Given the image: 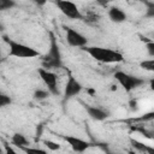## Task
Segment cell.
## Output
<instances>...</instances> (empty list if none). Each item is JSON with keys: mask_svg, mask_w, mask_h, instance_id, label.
<instances>
[{"mask_svg": "<svg viewBox=\"0 0 154 154\" xmlns=\"http://www.w3.org/2000/svg\"><path fill=\"white\" fill-rule=\"evenodd\" d=\"M42 142H43V144H45L49 150H58V149L60 148V144L57 143V142H54V141H51V140H43Z\"/></svg>", "mask_w": 154, "mask_h": 154, "instance_id": "e0dca14e", "label": "cell"}, {"mask_svg": "<svg viewBox=\"0 0 154 154\" xmlns=\"http://www.w3.org/2000/svg\"><path fill=\"white\" fill-rule=\"evenodd\" d=\"M146 47H147L148 54H149L150 57H154V42H153V41H148L147 45H146Z\"/></svg>", "mask_w": 154, "mask_h": 154, "instance_id": "ffe728a7", "label": "cell"}, {"mask_svg": "<svg viewBox=\"0 0 154 154\" xmlns=\"http://www.w3.org/2000/svg\"><path fill=\"white\" fill-rule=\"evenodd\" d=\"M140 66L146 70V71H154V59H148V60H143L140 63Z\"/></svg>", "mask_w": 154, "mask_h": 154, "instance_id": "2e32d148", "label": "cell"}, {"mask_svg": "<svg viewBox=\"0 0 154 154\" xmlns=\"http://www.w3.org/2000/svg\"><path fill=\"white\" fill-rule=\"evenodd\" d=\"M1 30H4V25L0 23V31H1Z\"/></svg>", "mask_w": 154, "mask_h": 154, "instance_id": "7402d4cb", "label": "cell"}, {"mask_svg": "<svg viewBox=\"0 0 154 154\" xmlns=\"http://www.w3.org/2000/svg\"><path fill=\"white\" fill-rule=\"evenodd\" d=\"M11 141H12V143H13L14 146L19 147V149H23V148H25V147H28V146L30 144L29 141H28V138H26L23 134H20V132L13 134Z\"/></svg>", "mask_w": 154, "mask_h": 154, "instance_id": "7c38bea8", "label": "cell"}, {"mask_svg": "<svg viewBox=\"0 0 154 154\" xmlns=\"http://www.w3.org/2000/svg\"><path fill=\"white\" fill-rule=\"evenodd\" d=\"M93 59L96 61L103 63V64H114L123 61V54L118 51L105 48V47H97V46H84L82 47Z\"/></svg>", "mask_w": 154, "mask_h": 154, "instance_id": "6da1fadb", "label": "cell"}, {"mask_svg": "<svg viewBox=\"0 0 154 154\" xmlns=\"http://www.w3.org/2000/svg\"><path fill=\"white\" fill-rule=\"evenodd\" d=\"M4 41L7 43L10 51H8V54L11 57H14V58H22V59H31V58H36V57H40V52L36 51L35 48L30 47V46H26L24 43H20V42H17L14 40H10L7 36H4Z\"/></svg>", "mask_w": 154, "mask_h": 154, "instance_id": "3957f363", "label": "cell"}, {"mask_svg": "<svg viewBox=\"0 0 154 154\" xmlns=\"http://www.w3.org/2000/svg\"><path fill=\"white\" fill-rule=\"evenodd\" d=\"M130 142H131V146L135 148V149H137L138 152H144V153H149V154H152L154 150L152 149V148H149V147H147L144 143H142V142H140V141H137V140H134V138H131L130 140Z\"/></svg>", "mask_w": 154, "mask_h": 154, "instance_id": "4fadbf2b", "label": "cell"}, {"mask_svg": "<svg viewBox=\"0 0 154 154\" xmlns=\"http://www.w3.org/2000/svg\"><path fill=\"white\" fill-rule=\"evenodd\" d=\"M114 78L117 79V82L124 88L125 91L130 93L134 89L141 87L143 83H144V79L137 77V76H134V75H130V73H126L124 71H117L114 73Z\"/></svg>", "mask_w": 154, "mask_h": 154, "instance_id": "277c9868", "label": "cell"}, {"mask_svg": "<svg viewBox=\"0 0 154 154\" xmlns=\"http://www.w3.org/2000/svg\"><path fill=\"white\" fill-rule=\"evenodd\" d=\"M0 61H1V53H0Z\"/></svg>", "mask_w": 154, "mask_h": 154, "instance_id": "cb8c5ba5", "label": "cell"}, {"mask_svg": "<svg viewBox=\"0 0 154 154\" xmlns=\"http://www.w3.org/2000/svg\"><path fill=\"white\" fill-rule=\"evenodd\" d=\"M49 37H51L49 49L42 59V66L43 69H47V70L59 69L61 66V53L59 49V45L53 32H49Z\"/></svg>", "mask_w": 154, "mask_h": 154, "instance_id": "7a4b0ae2", "label": "cell"}, {"mask_svg": "<svg viewBox=\"0 0 154 154\" xmlns=\"http://www.w3.org/2000/svg\"><path fill=\"white\" fill-rule=\"evenodd\" d=\"M14 6H16V1L14 0H0V11L11 10Z\"/></svg>", "mask_w": 154, "mask_h": 154, "instance_id": "9a60e30c", "label": "cell"}, {"mask_svg": "<svg viewBox=\"0 0 154 154\" xmlns=\"http://www.w3.org/2000/svg\"><path fill=\"white\" fill-rule=\"evenodd\" d=\"M25 153H41V154H46V150L43 149H38V148H30V147H25L22 149Z\"/></svg>", "mask_w": 154, "mask_h": 154, "instance_id": "d6986e66", "label": "cell"}, {"mask_svg": "<svg viewBox=\"0 0 154 154\" xmlns=\"http://www.w3.org/2000/svg\"><path fill=\"white\" fill-rule=\"evenodd\" d=\"M12 102L11 97L4 93L0 91V107H5V106H8L10 103Z\"/></svg>", "mask_w": 154, "mask_h": 154, "instance_id": "ac0fdd59", "label": "cell"}, {"mask_svg": "<svg viewBox=\"0 0 154 154\" xmlns=\"http://www.w3.org/2000/svg\"><path fill=\"white\" fill-rule=\"evenodd\" d=\"M85 111L88 113V116L94 119V120H97V122H102L105 119L108 118L109 113L108 111H105L97 106H90V105H85Z\"/></svg>", "mask_w": 154, "mask_h": 154, "instance_id": "30bf717a", "label": "cell"}, {"mask_svg": "<svg viewBox=\"0 0 154 154\" xmlns=\"http://www.w3.org/2000/svg\"><path fill=\"white\" fill-rule=\"evenodd\" d=\"M141 1H143V2H144V1H147V0H141Z\"/></svg>", "mask_w": 154, "mask_h": 154, "instance_id": "d4e9b609", "label": "cell"}, {"mask_svg": "<svg viewBox=\"0 0 154 154\" xmlns=\"http://www.w3.org/2000/svg\"><path fill=\"white\" fill-rule=\"evenodd\" d=\"M35 5H37V6H43V5H46V2H47V0H31Z\"/></svg>", "mask_w": 154, "mask_h": 154, "instance_id": "44dd1931", "label": "cell"}, {"mask_svg": "<svg viewBox=\"0 0 154 154\" xmlns=\"http://www.w3.org/2000/svg\"><path fill=\"white\" fill-rule=\"evenodd\" d=\"M49 94H51V93H49L48 90L37 89V90H35V93H34V99L37 100V101H42V100L47 99V97L49 96Z\"/></svg>", "mask_w": 154, "mask_h": 154, "instance_id": "5bb4252c", "label": "cell"}, {"mask_svg": "<svg viewBox=\"0 0 154 154\" xmlns=\"http://www.w3.org/2000/svg\"><path fill=\"white\" fill-rule=\"evenodd\" d=\"M55 6L60 10V12L70 19H82L83 16L77 7V5L70 0H54Z\"/></svg>", "mask_w": 154, "mask_h": 154, "instance_id": "5b68a950", "label": "cell"}, {"mask_svg": "<svg viewBox=\"0 0 154 154\" xmlns=\"http://www.w3.org/2000/svg\"><path fill=\"white\" fill-rule=\"evenodd\" d=\"M108 18L113 23H123L126 20V13L117 6H112L108 8Z\"/></svg>", "mask_w": 154, "mask_h": 154, "instance_id": "8fae6325", "label": "cell"}, {"mask_svg": "<svg viewBox=\"0 0 154 154\" xmlns=\"http://www.w3.org/2000/svg\"><path fill=\"white\" fill-rule=\"evenodd\" d=\"M63 138L67 142V144L72 148V150L77 153H83L90 147V143L88 141H84L76 136H63Z\"/></svg>", "mask_w": 154, "mask_h": 154, "instance_id": "9c48e42d", "label": "cell"}, {"mask_svg": "<svg viewBox=\"0 0 154 154\" xmlns=\"http://www.w3.org/2000/svg\"><path fill=\"white\" fill-rule=\"evenodd\" d=\"M65 31H66V41L70 46L72 47H84L87 46L88 43V38L82 35L81 32H78L77 30L70 28V26H66L65 28Z\"/></svg>", "mask_w": 154, "mask_h": 154, "instance_id": "52a82bcc", "label": "cell"}, {"mask_svg": "<svg viewBox=\"0 0 154 154\" xmlns=\"http://www.w3.org/2000/svg\"><path fill=\"white\" fill-rule=\"evenodd\" d=\"M37 72H38V76L42 79V82L48 88V91L53 95H58L59 90H58V77H57V75L53 71L43 69V67L38 69Z\"/></svg>", "mask_w": 154, "mask_h": 154, "instance_id": "8992f818", "label": "cell"}, {"mask_svg": "<svg viewBox=\"0 0 154 154\" xmlns=\"http://www.w3.org/2000/svg\"><path fill=\"white\" fill-rule=\"evenodd\" d=\"M1 153H5V149H2V148L0 147V154H1Z\"/></svg>", "mask_w": 154, "mask_h": 154, "instance_id": "603a6c76", "label": "cell"}, {"mask_svg": "<svg viewBox=\"0 0 154 154\" xmlns=\"http://www.w3.org/2000/svg\"><path fill=\"white\" fill-rule=\"evenodd\" d=\"M82 90V84L72 76H69L67 82L65 84V89H64V100H70L73 96L78 95Z\"/></svg>", "mask_w": 154, "mask_h": 154, "instance_id": "ba28073f", "label": "cell"}]
</instances>
